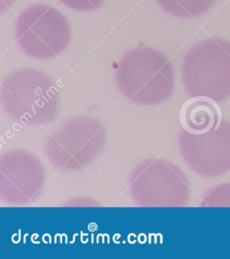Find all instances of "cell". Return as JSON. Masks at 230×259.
I'll return each instance as SVG.
<instances>
[{"label":"cell","instance_id":"cell-1","mask_svg":"<svg viewBox=\"0 0 230 259\" xmlns=\"http://www.w3.org/2000/svg\"><path fill=\"white\" fill-rule=\"evenodd\" d=\"M121 93L139 105L161 104L169 98L174 85V69L164 53L141 47L123 55L117 70Z\"/></svg>","mask_w":230,"mask_h":259},{"label":"cell","instance_id":"cell-2","mask_svg":"<svg viewBox=\"0 0 230 259\" xmlns=\"http://www.w3.org/2000/svg\"><path fill=\"white\" fill-rule=\"evenodd\" d=\"M1 100L10 117L24 124H42L55 117L60 96L53 79L34 69H20L5 78Z\"/></svg>","mask_w":230,"mask_h":259},{"label":"cell","instance_id":"cell-3","mask_svg":"<svg viewBox=\"0 0 230 259\" xmlns=\"http://www.w3.org/2000/svg\"><path fill=\"white\" fill-rule=\"evenodd\" d=\"M182 82L192 97L220 103L230 97V42L220 38L201 40L182 61Z\"/></svg>","mask_w":230,"mask_h":259},{"label":"cell","instance_id":"cell-4","mask_svg":"<svg viewBox=\"0 0 230 259\" xmlns=\"http://www.w3.org/2000/svg\"><path fill=\"white\" fill-rule=\"evenodd\" d=\"M16 40L34 59L46 60L60 55L69 46L71 29L66 16L49 5L26 8L16 23Z\"/></svg>","mask_w":230,"mask_h":259},{"label":"cell","instance_id":"cell-5","mask_svg":"<svg viewBox=\"0 0 230 259\" xmlns=\"http://www.w3.org/2000/svg\"><path fill=\"white\" fill-rule=\"evenodd\" d=\"M182 157L197 174L215 178L230 171V122L220 120L202 134L186 132L181 136Z\"/></svg>","mask_w":230,"mask_h":259},{"label":"cell","instance_id":"cell-6","mask_svg":"<svg viewBox=\"0 0 230 259\" xmlns=\"http://www.w3.org/2000/svg\"><path fill=\"white\" fill-rule=\"evenodd\" d=\"M198 98L188 104L185 110V121L190 133L202 134L213 129L219 122L218 111L210 99Z\"/></svg>","mask_w":230,"mask_h":259},{"label":"cell","instance_id":"cell-7","mask_svg":"<svg viewBox=\"0 0 230 259\" xmlns=\"http://www.w3.org/2000/svg\"><path fill=\"white\" fill-rule=\"evenodd\" d=\"M171 16L180 18H194L204 15L214 5L215 0H157Z\"/></svg>","mask_w":230,"mask_h":259},{"label":"cell","instance_id":"cell-8","mask_svg":"<svg viewBox=\"0 0 230 259\" xmlns=\"http://www.w3.org/2000/svg\"><path fill=\"white\" fill-rule=\"evenodd\" d=\"M201 205L207 207H230V184H219L207 192Z\"/></svg>","mask_w":230,"mask_h":259},{"label":"cell","instance_id":"cell-9","mask_svg":"<svg viewBox=\"0 0 230 259\" xmlns=\"http://www.w3.org/2000/svg\"><path fill=\"white\" fill-rule=\"evenodd\" d=\"M68 8L77 11H92L101 7L104 0H59Z\"/></svg>","mask_w":230,"mask_h":259}]
</instances>
